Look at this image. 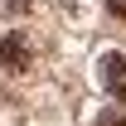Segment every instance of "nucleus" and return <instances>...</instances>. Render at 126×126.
Here are the masks:
<instances>
[{
    "label": "nucleus",
    "mask_w": 126,
    "mask_h": 126,
    "mask_svg": "<svg viewBox=\"0 0 126 126\" xmlns=\"http://www.w3.org/2000/svg\"><path fill=\"white\" fill-rule=\"evenodd\" d=\"M10 10H29V0H10Z\"/></svg>",
    "instance_id": "3"
},
{
    "label": "nucleus",
    "mask_w": 126,
    "mask_h": 126,
    "mask_svg": "<svg viewBox=\"0 0 126 126\" xmlns=\"http://www.w3.org/2000/svg\"><path fill=\"white\" fill-rule=\"evenodd\" d=\"M29 58H34V48H29V39H24V29H10L0 39V68H5V73H24Z\"/></svg>",
    "instance_id": "1"
},
{
    "label": "nucleus",
    "mask_w": 126,
    "mask_h": 126,
    "mask_svg": "<svg viewBox=\"0 0 126 126\" xmlns=\"http://www.w3.org/2000/svg\"><path fill=\"white\" fill-rule=\"evenodd\" d=\"M97 82L107 97H126V53H102L97 58Z\"/></svg>",
    "instance_id": "2"
}]
</instances>
